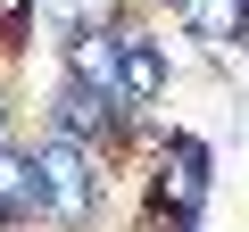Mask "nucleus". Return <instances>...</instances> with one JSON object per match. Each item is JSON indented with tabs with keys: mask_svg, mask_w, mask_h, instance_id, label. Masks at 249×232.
I'll return each mask as SVG.
<instances>
[{
	"mask_svg": "<svg viewBox=\"0 0 249 232\" xmlns=\"http://www.w3.org/2000/svg\"><path fill=\"white\" fill-rule=\"evenodd\" d=\"M208 166H216V149H208L199 133H158V141H150V224L191 232L199 207H208V191H216Z\"/></svg>",
	"mask_w": 249,
	"mask_h": 232,
	"instance_id": "nucleus-1",
	"label": "nucleus"
},
{
	"mask_svg": "<svg viewBox=\"0 0 249 232\" xmlns=\"http://www.w3.org/2000/svg\"><path fill=\"white\" fill-rule=\"evenodd\" d=\"M34 166H42V215H50L58 232H91V224H100V149H83L75 133L42 125Z\"/></svg>",
	"mask_w": 249,
	"mask_h": 232,
	"instance_id": "nucleus-2",
	"label": "nucleus"
},
{
	"mask_svg": "<svg viewBox=\"0 0 249 232\" xmlns=\"http://www.w3.org/2000/svg\"><path fill=\"white\" fill-rule=\"evenodd\" d=\"M116 66H124V108L133 116H150L166 99V42L142 17H116Z\"/></svg>",
	"mask_w": 249,
	"mask_h": 232,
	"instance_id": "nucleus-3",
	"label": "nucleus"
},
{
	"mask_svg": "<svg viewBox=\"0 0 249 232\" xmlns=\"http://www.w3.org/2000/svg\"><path fill=\"white\" fill-rule=\"evenodd\" d=\"M166 9H175V25H183L216 66H224V50L249 33V0H166Z\"/></svg>",
	"mask_w": 249,
	"mask_h": 232,
	"instance_id": "nucleus-4",
	"label": "nucleus"
},
{
	"mask_svg": "<svg viewBox=\"0 0 249 232\" xmlns=\"http://www.w3.org/2000/svg\"><path fill=\"white\" fill-rule=\"evenodd\" d=\"M42 215V166H34V149H0V232H25Z\"/></svg>",
	"mask_w": 249,
	"mask_h": 232,
	"instance_id": "nucleus-5",
	"label": "nucleus"
},
{
	"mask_svg": "<svg viewBox=\"0 0 249 232\" xmlns=\"http://www.w3.org/2000/svg\"><path fill=\"white\" fill-rule=\"evenodd\" d=\"M9 141H17V133H9V99H0V149H9Z\"/></svg>",
	"mask_w": 249,
	"mask_h": 232,
	"instance_id": "nucleus-6",
	"label": "nucleus"
}]
</instances>
